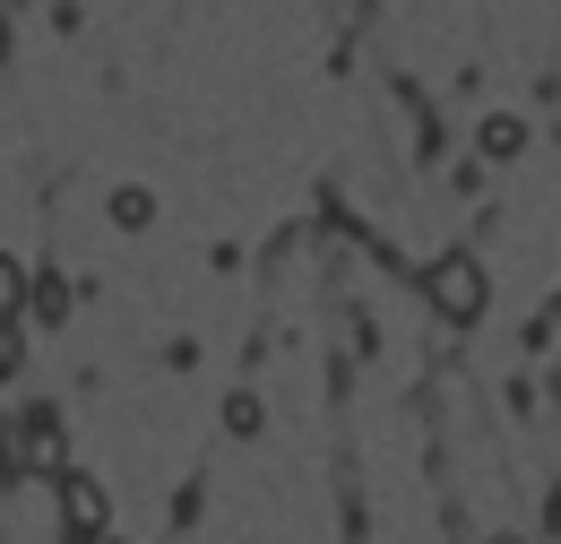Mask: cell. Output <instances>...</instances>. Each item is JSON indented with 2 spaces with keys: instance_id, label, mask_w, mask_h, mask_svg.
<instances>
[{
  "instance_id": "obj_1",
  "label": "cell",
  "mask_w": 561,
  "mask_h": 544,
  "mask_svg": "<svg viewBox=\"0 0 561 544\" xmlns=\"http://www.w3.org/2000/svg\"><path fill=\"white\" fill-rule=\"evenodd\" d=\"M423 294H432V311H440L449 329H476V320H484V303H492L484 269H476L467 251H449V260H432V276H423Z\"/></svg>"
},
{
  "instance_id": "obj_2",
  "label": "cell",
  "mask_w": 561,
  "mask_h": 544,
  "mask_svg": "<svg viewBox=\"0 0 561 544\" xmlns=\"http://www.w3.org/2000/svg\"><path fill=\"white\" fill-rule=\"evenodd\" d=\"M61 528H70V544H104L113 501H104V484H95V476H70V467H61Z\"/></svg>"
},
{
  "instance_id": "obj_3",
  "label": "cell",
  "mask_w": 561,
  "mask_h": 544,
  "mask_svg": "<svg viewBox=\"0 0 561 544\" xmlns=\"http://www.w3.org/2000/svg\"><path fill=\"white\" fill-rule=\"evenodd\" d=\"M476 147H484L492 165H510V156H527V122L518 113H492L484 131H476Z\"/></svg>"
},
{
  "instance_id": "obj_4",
  "label": "cell",
  "mask_w": 561,
  "mask_h": 544,
  "mask_svg": "<svg viewBox=\"0 0 561 544\" xmlns=\"http://www.w3.org/2000/svg\"><path fill=\"white\" fill-rule=\"evenodd\" d=\"M26 311H35L44 329H61V320H70V285H61V276H26Z\"/></svg>"
},
{
  "instance_id": "obj_5",
  "label": "cell",
  "mask_w": 561,
  "mask_h": 544,
  "mask_svg": "<svg viewBox=\"0 0 561 544\" xmlns=\"http://www.w3.org/2000/svg\"><path fill=\"white\" fill-rule=\"evenodd\" d=\"M260 423H268V407H260L251 389H233V398H225V432H233V441H260Z\"/></svg>"
},
{
  "instance_id": "obj_6",
  "label": "cell",
  "mask_w": 561,
  "mask_h": 544,
  "mask_svg": "<svg viewBox=\"0 0 561 544\" xmlns=\"http://www.w3.org/2000/svg\"><path fill=\"white\" fill-rule=\"evenodd\" d=\"M113 225H122V234L156 225V191H139V182H130V191H113Z\"/></svg>"
},
{
  "instance_id": "obj_7",
  "label": "cell",
  "mask_w": 561,
  "mask_h": 544,
  "mask_svg": "<svg viewBox=\"0 0 561 544\" xmlns=\"http://www.w3.org/2000/svg\"><path fill=\"white\" fill-rule=\"evenodd\" d=\"M0 320H26V269L0 251Z\"/></svg>"
},
{
  "instance_id": "obj_8",
  "label": "cell",
  "mask_w": 561,
  "mask_h": 544,
  "mask_svg": "<svg viewBox=\"0 0 561 544\" xmlns=\"http://www.w3.org/2000/svg\"><path fill=\"white\" fill-rule=\"evenodd\" d=\"M18 354H26V345H18V320H0V381L18 372Z\"/></svg>"
},
{
  "instance_id": "obj_9",
  "label": "cell",
  "mask_w": 561,
  "mask_h": 544,
  "mask_svg": "<svg viewBox=\"0 0 561 544\" xmlns=\"http://www.w3.org/2000/svg\"><path fill=\"white\" fill-rule=\"evenodd\" d=\"M553 329H561V311H553Z\"/></svg>"
}]
</instances>
